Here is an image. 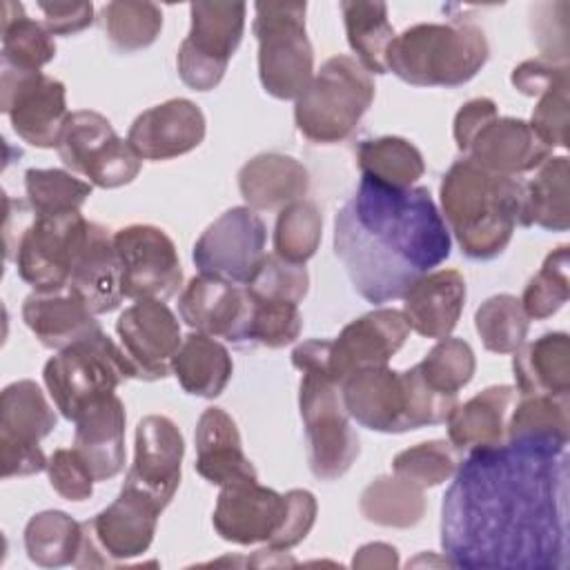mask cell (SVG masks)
I'll use <instances>...</instances> for the list:
<instances>
[{"label": "cell", "mask_w": 570, "mask_h": 570, "mask_svg": "<svg viewBox=\"0 0 570 570\" xmlns=\"http://www.w3.org/2000/svg\"><path fill=\"white\" fill-rule=\"evenodd\" d=\"M85 548V523L62 510L33 514L24 525L27 557L40 568L76 566Z\"/></svg>", "instance_id": "cell-35"}, {"label": "cell", "mask_w": 570, "mask_h": 570, "mask_svg": "<svg viewBox=\"0 0 570 570\" xmlns=\"http://www.w3.org/2000/svg\"><path fill=\"white\" fill-rule=\"evenodd\" d=\"M512 372L519 396H570V338L566 332H548L512 352Z\"/></svg>", "instance_id": "cell-32"}, {"label": "cell", "mask_w": 570, "mask_h": 570, "mask_svg": "<svg viewBox=\"0 0 570 570\" xmlns=\"http://www.w3.org/2000/svg\"><path fill=\"white\" fill-rule=\"evenodd\" d=\"M407 336L410 325L403 312L392 307L372 309L350 321L341 334L330 341L327 370L341 385V381L356 370L387 365V361L403 347Z\"/></svg>", "instance_id": "cell-18"}, {"label": "cell", "mask_w": 570, "mask_h": 570, "mask_svg": "<svg viewBox=\"0 0 570 570\" xmlns=\"http://www.w3.org/2000/svg\"><path fill=\"white\" fill-rule=\"evenodd\" d=\"M22 321L49 350H62L100 332L96 314L71 287L58 292H31L22 303Z\"/></svg>", "instance_id": "cell-29"}, {"label": "cell", "mask_w": 570, "mask_h": 570, "mask_svg": "<svg viewBox=\"0 0 570 570\" xmlns=\"http://www.w3.org/2000/svg\"><path fill=\"white\" fill-rule=\"evenodd\" d=\"M323 236V216L314 200L301 198L289 203L278 212L276 227H274V254L289 261L305 265L309 261Z\"/></svg>", "instance_id": "cell-43"}, {"label": "cell", "mask_w": 570, "mask_h": 570, "mask_svg": "<svg viewBox=\"0 0 570 570\" xmlns=\"http://www.w3.org/2000/svg\"><path fill=\"white\" fill-rule=\"evenodd\" d=\"M492 116H497V102L492 98H472L456 111L452 134L459 151L468 147L474 131Z\"/></svg>", "instance_id": "cell-55"}, {"label": "cell", "mask_w": 570, "mask_h": 570, "mask_svg": "<svg viewBox=\"0 0 570 570\" xmlns=\"http://www.w3.org/2000/svg\"><path fill=\"white\" fill-rule=\"evenodd\" d=\"M361 514L383 528H412L425 514L423 490L394 472L376 476L361 494Z\"/></svg>", "instance_id": "cell-40"}, {"label": "cell", "mask_w": 570, "mask_h": 570, "mask_svg": "<svg viewBox=\"0 0 570 570\" xmlns=\"http://www.w3.org/2000/svg\"><path fill=\"white\" fill-rule=\"evenodd\" d=\"M89 220L80 212L33 214L22 227L9 258L33 292H58L69 285Z\"/></svg>", "instance_id": "cell-11"}, {"label": "cell", "mask_w": 570, "mask_h": 570, "mask_svg": "<svg viewBox=\"0 0 570 570\" xmlns=\"http://www.w3.org/2000/svg\"><path fill=\"white\" fill-rule=\"evenodd\" d=\"M361 176L392 189H407L423 176L425 163L419 147L401 136L361 140L356 147Z\"/></svg>", "instance_id": "cell-37"}, {"label": "cell", "mask_w": 570, "mask_h": 570, "mask_svg": "<svg viewBox=\"0 0 570 570\" xmlns=\"http://www.w3.org/2000/svg\"><path fill=\"white\" fill-rule=\"evenodd\" d=\"M183 454L185 441L171 419L163 414L140 419L136 425L134 463L125 476V485L145 492L165 510L180 483Z\"/></svg>", "instance_id": "cell-19"}, {"label": "cell", "mask_w": 570, "mask_h": 570, "mask_svg": "<svg viewBox=\"0 0 570 570\" xmlns=\"http://www.w3.org/2000/svg\"><path fill=\"white\" fill-rule=\"evenodd\" d=\"M42 379L60 414L73 421L85 405L114 394L122 381L136 379V372L122 347L100 330L58 350L45 363Z\"/></svg>", "instance_id": "cell-8"}, {"label": "cell", "mask_w": 570, "mask_h": 570, "mask_svg": "<svg viewBox=\"0 0 570 570\" xmlns=\"http://www.w3.org/2000/svg\"><path fill=\"white\" fill-rule=\"evenodd\" d=\"M267 227L249 207L220 214L196 240L191 261L200 274L247 285L265 258Z\"/></svg>", "instance_id": "cell-14"}, {"label": "cell", "mask_w": 570, "mask_h": 570, "mask_svg": "<svg viewBox=\"0 0 570 570\" xmlns=\"http://www.w3.org/2000/svg\"><path fill=\"white\" fill-rule=\"evenodd\" d=\"M450 249V229L428 187L392 189L361 176L334 218V254L356 294L374 305L403 298Z\"/></svg>", "instance_id": "cell-2"}, {"label": "cell", "mask_w": 570, "mask_h": 570, "mask_svg": "<svg viewBox=\"0 0 570 570\" xmlns=\"http://www.w3.org/2000/svg\"><path fill=\"white\" fill-rule=\"evenodd\" d=\"M465 305V278L456 269H432L403 294V316L416 334L445 338L459 323Z\"/></svg>", "instance_id": "cell-26"}, {"label": "cell", "mask_w": 570, "mask_h": 570, "mask_svg": "<svg viewBox=\"0 0 570 570\" xmlns=\"http://www.w3.org/2000/svg\"><path fill=\"white\" fill-rule=\"evenodd\" d=\"M100 20L109 42L122 51H140L156 42L163 29V11L154 2L114 0L100 9Z\"/></svg>", "instance_id": "cell-41"}, {"label": "cell", "mask_w": 570, "mask_h": 570, "mask_svg": "<svg viewBox=\"0 0 570 570\" xmlns=\"http://www.w3.org/2000/svg\"><path fill=\"white\" fill-rule=\"evenodd\" d=\"M441 505V548L463 570L568 568V445L503 441L461 459Z\"/></svg>", "instance_id": "cell-1"}, {"label": "cell", "mask_w": 570, "mask_h": 570, "mask_svg": "<svg viewBox=\"0 0 570 570\" xmlns=\"http://www.w3.org/2000/svg\"><path fill=\"white\" fill-rule=\"evenodd\" d=\"M205 138V116L187 98L165 100L142 111L129 127L127 140L145 160H169L196 149Z\"/></svg>", "instance_id": "cell-23"}, {"label": "cell", "mask_w": 570, "mask_h": 570, "mask_svg": "<svg viewBox=\"0 0 570 570\" xmlns=\"http://www.w3.org/2000/svg\"><path fill=\"white\" fill-rule=\"evenodd\" d=\"M305 2H256L258 78L278 100H296L314 78V49L305 31Z\"/></svg>", "instance_id": "cell-7"}, {"label": "cell", "mask_w": 570, "mask_h": 570, "mask_svg": "<svg viewBox=\"0 0 570 570\" xmlns=\"http://www.w3.org/2000/svg\"><path fill=\"white\" fill-rule=\"evenodd\" d=\"M374 94V80L356 58L332 56L294 102L296 129L316 145L343 142L370 109Z\"/></svg>", "instance_id": "cell-6"}, {"label": "cell", "mask_w": 570, "mask_h": 570, "mask_svg": "<svg viewBox=\"0 0 570 570\" xmlns=\"http://www.w3.org/2000/svg\"><path fill=\"white\" fill-rule=\"evenodd\" d=\"M56 410L38 383L22 379L0 394V465L2 479L31 476L47 470L40 441L56 428Z\"/></svg>", "instance_id": "cell-13"}, {"label": "cell", "mask_w": 570, "mask_h": 570, "mask_svg": "<svg viewBox=\"0 0 570 570\" xmlns=\"http://www.w3.org/2000/svg\"><path fill=\"white\" fill-rule=\"evenodd\" d=\"M160 512L163 508L154 499L122 483L114 503L87 521V528L107 559L127 561L147 552L154 541Z\"/></svg>", "instance_id": "cell-22"}, {"label": "cell", "mask_w": 570, "mask_h": 570, "mask_svg": "<svg viewBox=\"0 0 570 570\" xmlns=\"http://www.w3.org/2000/svg\"><path fill=\"white\" fill-rule=\"evenodd\" d=\"M254 298L301 303L309 289V274L305 265L289 263L276 254H265L263 263L245 285Z\"/></svg>", "instance_id": "cell-49"}, {"label": "cell", "mask_w": 570, "mask_h": 570, "mask_svg": "<svg viewBox=\"0 0 570 570\" xmlns=\"http://www.w3.org/2000/svg\"><path fill=\"white\" fill-rule=\"evenodd\" d=\"M56 149L67 169L89 178L91 185L102 189L131 183L142 165V158L131 149L129 140L120 138L111 122L91 109L71 111L67 116Z\"/></svg>", "instance_id": "cell-12"}, {"label": "cell", "mask_w": 570, "mask_h": 570, "mask_svg": "<svg viewBox=\"0 0 570 570\" xmlns=\"http://www.w3.org/2000/svg\"><path fill=\"white\" fill-rule=\"evenodd\" d=\"M341 13L350 49L358 65L372 73H387L385 56L394 40V29L387 18V4L379 0H343Z\"/></svg>", "instance_id": "cell-36"}, {"label": "cell", "mask_w": 570, "mask_h": 570, "mask_svg": "<svg viewBox=\"0 0 570 570\" xmlns=\"http://www.w3.org/2000/svg\"><path fill=\"white\" fill-rule=\"evenodd\" d=\"M245 2H191L189 33L178 47L180 80L196 89H214L236 53L245 31Z\"/></svg>", "instance_id": "cell-10"}, {"label": "cell", "mask_w": 570, "mask_h": 570, "mask_svg": "<svg viewBox=\"0 0 570 570\" xmlns=\"http://www.w3.org/2000/svg\"><path fill=\"white\" fill-rule=\"evenodd\" d=\"M2 65L20 71H40L56 56V42L49 29L24 13L20 2L2 4Z\"/></svg>", "instance_id": "cell-38"}, {"label": "cell", "mask_w": 570, "mask_h": 570, "mask_svg": "<svg viewBox=\"0 0 570 570\" xmlns=\"http://www.w3.org/2000/svg\"><path fill=\"white\" fill-rule=\"evenodd\" d=\"M530 116L532 131L550 149L568 145V80H561L537 96Z\"/></svg>", "instance_id": "cell-50"}, {"label": "cell", "mask_w": 570, "mask_h": 570, "mask_svg": "<svg viewBox=\"0 0 570 570\" xmlns=\"http://www.w3.org/2000/svg\"><path fill=\"white\" fill-rule=\"evenodd\" d=\"M301 330H303V316L296 303L263 301L252 296V314H249L245 345H263L272 350L285 347L301 336Z\"/></svg>", "instance_id": "cell-48"}, {"label": "cell", "mask_w": 570, "mask_h": 570, "mask_svg": "<svg viewBox=\"0 0 570 570\" xmlns=\"http://www.w3.org/2000/svg\"><path fill=\"white\" fill-rule=\"evenodd\" d=\"M541 227L548 232H566L570 227L568 207V158H546L534 176L523 183L521 227Z\"/></svg>", "instance_id": "cell-34"}, {"label": "cell", "mask_w": 570, "mask_h": 570, "mask_svg": "<svg viewBox=\"0 0 570 570\" xmlns=\"http://www.w3.org/2000/svg\"><path fill=\"white\" fill-rule=\"evenodd\" d=\"M0 109L13 131L40 149L58 147L67 111L65 85L42 71H20L2 65Z\"/></svg>", "instance_id": "cell-15"}, {"label": "cell", "mask_w": 570, "mask_h": 570, "mask_svg": "<svg viewBox=\"0 0 570 570\" xmlns=\"http://www.w3.org/2000/svg\"><path fill=\"white\" fill-rule=\"evenodd\" d=\"M285 499H287V510H285L283 525L267 541V548L281 550V552H287L289 548L298 546L309 534L318 512L316 497L309 490H298V488L289 490L285 492Z\"/></svg>", "instance_id": "cell-52"}, {"label": "cell", "mask_w": 570, "mask_h": 570, "mask_svg": "<svg viewBox=\"0 0 570 570\" xmlns=\"http://www.w3.org/2000/svg\"><path fill=\"white\" fill-rule=\"evenodd\" d=\"M125 405L116 392L91 401L73 419V450L96 481L114 479L125 468Z\"/></svg>", "instance_id": "cell-25"}, {"label": "cell", "mask_w": 570, "mask_h": 570, "mask_svg": "<svg viewBox=\"0 0 570 570\" xmlns=\"http://www.w3.org/2000/svg\"><path fill=\"white\" fill-rule=\"evenodd\" d=\"M238 189L249 209H283L309 189V174L301 160L278 151L249 158L238 171Z\"/></svg>", "instance_id": "cell-30"}, {"label": "cell", "mask_w": 570, "mask_h": 570, "mask_svg": "<svg viewBox=\"0 0 570 570\" xmlns=\"http://www.w3.org/2000/svg\"><path fill=\"white\" fill-rule=\"evenodd\" d=\"M116 334L136 379L145 381L165 379L183 343L176 314L158 298L129 305L116 321Z\"/></svg>", "instance_id": "cell-17"}, {"label": "cell", "mask_w": 570, "mask_h": 570, "mask_svg": "<svg viewBox=\"0 0 570 570\" xmlns=\"http://www.w3.org/2000/svg\"><path fill=\"white\" fill-rule=\"evenodd\" d=\"M125 298L165 301L183 283L180 258L174 240L156 225H127L114 232Z\"/></svg>", "instance_id": "cell-16"}, {"label": "cell", "mask_w": 570, "mask_h": 570, "mask_svg": "<svg viewBox=\"0 0 570 570\" xmlns=\"http://www.w3.org/2000/svg\"><path fill=\"white\" fill-rule=\"evenodd\" d=\"M47 476L51 488L67 501H85L94 492L96 479L91 476L87 463L73 448L56 450L47 461Z\"/></svg>", "instance_id": "cell-51"}, {"label": "cell", "mask_w": 570, "mask_h": 570, "mask_svg": "<svg viewBox=\"0 0 570 570\" xmlns=\"http://www.w3.org/2000/svg\"><path fill=\"white\" fill-rule=\"evenodd\" d=\"M550 147L532 131L530 122L512 116L488 118L470 138L463 149L465 158L474 160L483 169L503 176H519L534 171L546 158H550Z\"/></svg>", "instance_id": "cell-24"}, {"label": "cell", "mask_w": 570, "mask_h": 570, "mask_svg": "<svg viewBox=\"0 0 570 570\" xmlns=\"http://www.w3.org/2000/svg\"><path fill=\"white\" fill-rule=\"evenodd\" d=\"M67 287H71L94 314H107L120 305V263L114 247V234H109L107 227L89 220Z\"/></svg>", "instance_id": "cell-28"}, {"label": "cell", "mask_w": 570, "mask_h": 570, "mask_svg": "<svg viewBox=\"0 0 570 570\" xmlns=\"http://www.w3.org/2000/svg\"><path fill=\"white\" fill-rule=\"evenodd\" d=\"M24 194L31 214L80 212L91 194V183L65 169H27Z\"/></svg>", "instance_id": "cell-44"}, {"label": "cell", "mask_w": 570, "mask_h": 570, "mask_svg": "<svg viewBox=\"0 0 570 570\" xmlns=\"http://www.w3.org/2000/svg\"><path fill=\"white\" fill-rule=\"evenodd\" d=\"M561 80H568V62L546 60L541 56L523 60L510 76V82L523 96H539Z\"/></svg>", "instance_id": "cell-53"}, {"label": "cell", "mask_w": 570, "mask_h": 570, "mask_svg": "<svg viewBox=\"0 0 570 570\" xmlns=\"http://www.w3.org/2000/svg\"><path fill=\"white\" fill-rule=\"evenodd\" d=\"M298 410L307 439L309 470L321 481L343 476L361 445L343 405L341 385L325 372H301Z\"/></svg>", "instance_id": "cell-9"}, {"label": "cell", "mask_w": 570, "mask_h": 570, "mask_svg": "<svg viewBox=\"0 0 570 570\" xmlns=\"http://www.w3.org/2000/svg\"><path fill=\"white\" fill-rule=\"evenodd\" d=\"M396 566H399L396 548L383 541L361 546L352 559V568H396Z\"/></svg>", "instance_id": "cell-56"}, {"label": "cell", "mask_w": 570, "mask_h": 570, "mask_svg": "<svg viewBox=\"0 0 570 570\" xmlns=\"http://www.w3.org/2000/svg\"><path fill=\"white\" fill-rule=\"evenodd\" d=\"M439 198L450 234L472 261L503 254L517 225H521L523 183L483 169L465 156L445 171Z\"/></svg>", "instance_id": "cell-3"}, {"label": "cell", "mask_w": 570, "mask_h": 570, "mask_svg": "<svg viewBox=\"0 0 570 570\" xmlns=\"http://www.w3.org/2000/svg\"><path fill=\"white\" fill-rule=\"evenodd\" d=\"M570 254L568 245H559L552 249L541 269L528 281L521 301L523 312L532 321H543L557 314L570 298V276H568Z\"/></svg>", "instance_id": "cell-45"}, {"label": "cell", "mask_w": 570, "mask_h": 570, "mask_svg": "<svg viewBox=\"0 0 570 570\" xmlns=\"http://www.w3.org/2000/svg\"><path fill=\"white\" fill-rule=\"evenodd\" d=\"M517 390L492 385L465 403H456L448 416V441L463 454L479 448H494L505 441V425Z\"/></svg>", "instance_id": "cell-31"}, {"label": "cell", "mask_w": 570, "mask_h": 570, "mask_svg": "<svg viewBox=\"0 0 570 570\" xmlns=\"http://www.w3.org/2000/svg\"><path fill=\"white\" fill-rule=\"evenodd\" d=\"M483 29L470 20L419 22L394 36L385 67L414 87H461L488 62Z\"/></svg>", "instance_id": "cell-5"}, {"label": "cell", "mask_w": 570, "mask_h": 570, "mask_svg": "<svg viewBox=\"0 0 570 570\" xmlns=\"http://www.w3.org/2000/svg\"><path fill=\"white\" fill-rule=\"evenodd\" d=\"M171 372L187 394L216 399L227 387L234 363L227 347L214 336L191 332L183 338L171 361Z\"/></svg>", "instance_id": "cell-33"}, {"label": "cell", "mask_w": 570, "mask_h": 570, "mask_svg": "<svg viewBox=\"0 0 570 570\" xmlns=\"http://www.w3.org/2000/svg\"><path fill=\"white\" fill-rule=\"evenodd\" d=\"M423 381L448 396H456L461 387H465L476 370V358L472 347L463 338L445 336L425 354L421 363H416Z\"/></svg>", "instance_id": "cell-46"}, {"label": "cell", "mask_w": 570, "mask_h": 570, "mask_svg": "<svg viewBox=\"0 0 570 570\" xmlns=\"http://www.w3.org/2000/svg\"><path fill=\"white\" fill-rule=\"evenodd\" d=\"M341 396L352 421L385 434L445 423L456 405V396L432 390L416 365L405 372L387 365L356 370L341 381Z\"/></svg>", "instance_id": "cell-4"}, {"label": "cell", "mask_w": 570, "mask_h": 570, "mask_svg": "<svg viewBox=\"0 0 570 570\" xmlns=\"http://www.w3.org/2000/svg\"><path fill=\"white\" fill-rule=\"evenodd\" d=\"M461 463V452L450 441H423L399 452L392 461V472L421 490L450 481Z\"/></svg>", "instance_id": "cell-47"}, {"label": "cell", "mask_w": 570, "mask_h": 570, "mask_svg": "<svg viewBox=\"0 0 570 570\" xmlns=\"http://www.w3.org/2000/svg\"><path fill=\"white\" fill-rule=\"evenodd\" d=\"M474 327L488 352L512 354L525 343L530 318L517 296L494 294L479 305Z\"/></svg>", "instance_id": "cell-42"}, {"label": "cell", "mask_w": 570, "mask_h": 570, "mask_svg": "<svg viewBox=\"0 0 570 570\" xmlns=\"http://www.w3.org/2000/svg\"><path fill=\"white\" fill-rule=\"evenodd\" d=\"M178 314L194 332L245 345L252 296L245 285L198 274L185 285Z\"/></svg>", "instance_id": "cell-21"}, {"label": "cell", "mask_w": 570, "mask_h": 570, "mask_svg": "<svg viewBox=\"0 0 570 570\" xmlns=\"http://www.w3.org/2000/svg\"><path fill=\"white\" fill-rule=\"evenodd\" d=\"M38 9L45 16V27L51 36H71L87 29L94 22L91 2H38Z\"/></svg>", "instance_id": "cell-54"}, {"label": "cell", "mask_w": 570, "mask_h": 570, "mask_svg": "<svg viewBox=\"0 0 570 570\" xmlns=\"http://www.w3.org/2000/svg\"><path fill=\"white\" fill-rule=\"evenodd\" d=\"M570 396L523 394L510 410L505 441H532L568 445Z\"/></svg>", "instance_id": "cell-39"}, {"label": "cell", "mask_w": 570, "mask_h": 570, "mask_svg": "<svg viewBox=\"0 0 570 570\" xmlns=\"http://www.w3.org/2000/svg\"><path fill=\"white\" fill-rule=\"evenodd\" d=\"M196 472L223 488L227 483L258 479L247 459L236 421L223 407H207L196 425Z\"/></svg>", "instance_id": "cell-27"}, {"label": "cell", "mask_w": 570, "mask_h": 570, "mask_svg": "<svg viewBox=\"0 0 570 570\" xmlns=\"http://www.w3.org/2000/svg\"><path fill=\"white\" fill-rule=\"evenodd\" d=\"M285 510V494L261 485L258 479L236 481L220 488L212 525L229 543H267L281 530Z\"/></svg>", "instance_id": "cell-20"}]
</instances>
